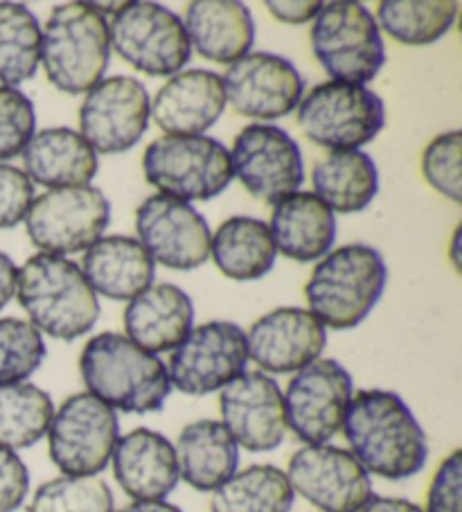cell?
Segmentation results:
<instances>
[{"label": "cell", "instance_id": "obj_23", "mask_svg": "<svg viewBox=\"0 0 462 512\" xmlns=\"http://www.w3.org/2000/svg\"><path fill=\"white\" fill-rule=\"evenodd\" d=\"M194 328V303L188 291L158 282L129 300L124 310V337L138 348L161 355L174 350Z\"/></svg>", "mask_w": 462, "mask_h": 512}, {"label": "cell", "instance_id": "obj_21", "mask_svg": "<svg viewBox=\"0 0 462 512\" xmlns=\"http://www.w3.org/2000/svg\"><path fill=\"white\" fill-rule=\"evenodd\" d=\"M226 109V93L221 75L212 70H181L167 79L154 102L149 118L167 136H203Z\"/></svg>", "mask_w": 462, "mask_h": 512}, {"label": "cell", "instance_id": "obj_37", "mask_svg": "<svg viewBox=\"0 0 462 512\" xmlns=\"http://www.w3.org/2000/svg\"><path fill=\"white\" fill-rule=\"evenodd\" d=\"M37 113L28 95L19 88L0 86V161L23 154L34 138Z\"/></svg>", "mask_w": 462, "mask_h": 512}, {"label": "cell", "instance_id": "obj_32", "mask_svg": "<svg viewBox=\"0 0 462 512\" xmlns=\"http://www.w3.org/2000/svg\"><path fill=\"white\" fill-rule=\"evenodd\" d=\"M55 404L37 384L0 386V447L28 449L48 434Z\"/></svg>", "mask_w": 462, "mask_h": 512}, {"label": "cell", "instance_id": "obj_28", "mask_svg": "<svg viewBox=\"0 0 462 512\" xmlns=\"http://www.w3.org/2000/svg\"><path fill=\"white\" fill-rule=\"evenodd\" d=\"M179 476L197 492H215L237 472L239 447L219 420L183 427L174 445Z\"/></svg>", "mask_w": 462, "mask_h": 512}, {"label": "cell", "instance_id": "obj_22", "mask_svg": "<svg viewBox=\"0 0 462 512\" xmlns=\"http://www.w3.org/2000/svg\"><path fill=\"white\" fill-rule=\"evenodd\" d=\"M111 465L115 481L133 501H165L181 481L170 438L147 427L118 438Z\"/></svg>", "mask_w": 462, "mask_h": 512}, {"label": "cell", "instance_id": "obj_5", "mask_svg": "<svg viewBox=\"0 0 462 512\" xmlns=\"http://www.w3.org/2000/svg\"><path fill=\"white\" fill-rule=\"evenodd\" d=\"M109 59V21L95 3H66L52 10L41 30V64L52 86L68 95L88 93L104 79Z\"/></svg>", "mask_w": 462, "mask_h": 512}, {"label": "cell", "instance_id": "obj_19", "mask_svg": "<svg viewBox=\"0 0 462 512\" xmlns=\"http://www.w3.org/2000/svg\"><path fill=\"white\" fill-rule=\"evenodd\" d=\"M221 425L237 447L262 454L273 452L287 436L282 388L271 375L246 373L219 391Z\"/></svg>", "mask_w": 462, "mask_h": 512}, {"label": "cell", "instance_id": "obj_26", "mask_svg": "<svg viewBox=\"0 0 462 512\" xmlns=\"http://www.w3.org/2000/svg\"><path fill=\"white\" fill-rule=\"evenodd\" d=\"M185 32L190 46L203 59L235 64L248 55L255 41L251 10L239 0H197L185 10Z\"/></svg>", "mask_w": 462, "mask_h": 512}, {"label": "cell", "instance_id": "obj_36", "mask_svg": "<svg viewBox=\"0 0 462 512\" xmlns=\"http://www.w3.org/2000/svg\"><path fill=\"white\" fill-rule=\"evenodd\" d=\"M46 341L30 321L0 319V386L23 384L46 359Z\"/></svg>", "mask_w": 462, "mask_h": 512}, {"label": "cell", "instance_id": "obj_42", "mask_svg": "<svg viewBox=\"0 0 462 512\" xmlns=\"http://www.w3.org/2000/svg\"><path fill=\"white\" fill-rule=\"evenodd\" d=\"M323 3L318 0H266V10H269L275 19L289 25H302L312 21L321 12Z\"/></svg>", "mask_w": 462, "mask_h": 512}, {"label": "cell", "instance_id": "obj_30", "mask_svg": "<svg viewBox=\"0 0 462 512\" xmlns=\"http://www.w3.org/2000/svg\"><path fill=\"white\" fill-rule=\"evenodd\" d=\"M210 253L217 269L237 282L264 278L278 258L269 226L255 217L226 219L212 235Z\"/></svg>", "mask_w": 462, "mask_h": 512}, {"label": "cell", "instance_id": "obj_10", "mask_svg": "<svg viewBox=\"0 0 462 512\" xmlns=\"http://www.w3.org/2000/svg\"><path fill=\"white\" fill-rule=\"evenodd\" d=\"M120 420L91 393H75L55 409L48 429L50 461L66 476H97L111 463Z\"/></svg>", "mask_w": 462, "mask_h": 512}, {"label": "cell", "instance_id": "obj_15", "mask_svg": "<svg viewBox=\"0 0 462 512\" xmlns=\"http://www.w3.org/2000/svg\"><path fill=\"white\" fill-rule=\"evenodd\" d=\"M284 474L293 494H300L321 512H359L375 497L372 476L343 447H300L289 458Z\"/></svg>", "mask_w": 462, "mask_h": 512}, {"label": "cell", "instance_id": "obj_31", "mask_svg": "<svg viewBox=\"0 0 462 512\" xmlns=\"http://www.w3.org/2000/svg\"><path fill=\"white\" fill-rule=\"evenodd\" d=\"M296 494L280 467L251 465L235 472L210 497V512H291Z\"/></svg>", "mask_w": 462, "mask_h": 512}, {"label": "cell", "instance_id": "obj_41", "mask_svg": "<svg viewBox=\"0 0 462 512\" xmlns=\"http://www.w3.org/2000/svg\"><path fill=\"white\" fill-rule=\"evenodd\" d=\"M30 492V470L12 449L0 447V512H14L23 506Z\"/></svg>", "mask_w": 462, "mask_h": 512}, {"label": "cell", "instance_id": "obj_33", "mask_svg": "<svg viewBox=\"0 0 462 512\" xmlns=\"http://www.w3.org/2000/svg\"><path fill=\"white\" fill-rule=\"evenodd\" d=\"M456 16L453 0H384L375 21L404 46H431L451 30Z\"/></svg>", "mask_w": 462, "mask_h": 512}, {"label": "cell", "instance_id": "obj_17", "mask_svg": "<svg viewBox=\"0 0 462 512\" xmlns=\"http://www.w3.org/2000/svg\"><path fill=\"white\" fill-rule=\"evenodd\" d=\"M138 242L154 264L192 271L210 258V226L188 201L154 194L136 210Z\"/></svg>", "mask_w": 462, "mask_h": 512}, {"label": "cell", "instance_id": "obj_44", "mask_svg": "<svg viewBox=\"0 0 462 512\" xmlns=\"http://www.w3.org/2000/svg\"><path fill=\"white\" fill-rule=\"evenodd\" d=\"M359 512H424V508L399 497H372Z\"/></svg>", "mask_w": 462, "mask_h": 512}, {"label": "cell", "instance_id": "obj_25", "mask_svg": "<svg viewBox=\"0 0 462 512\" xmlns=\"http://www.w3.org/2000/svg\"><path fill=\"white\" fill-rule=\"evenodd\" d=\"M79 269L95 294L111 300L136 298L156 278V264L145 246L127 235L100 237L86 249Z\"/></svg>", "mask_w": 462, "mask_h": 512}, {"label": "cell", "instance_id": "obj_38", "mask_svg": "<svg viewBox=\"0 0 462 512\" xmlns=\"http://www.w3.org/2000/svg\"><path fill=\"white\" fill-rule=\"evenodd\" d=\"M460 156H462V134L447 131L435 136L426 145L422 154V174L431 188L438 190L453 203L462 201L460 188Z\"/></svg>", "mask_w": 462, "mask_h": 512}, {"label": "cell", "instance_id": "obj_8", "mask_svg": "<svg viewBox=\"0 0 462 512\" xmlns=\"http://www.w3.org/2000/svg\"><path fill=\"white\" fill-rule=\"evenodd\" d=\"M296 118L302 134L312 143L345 152L377 138L386 125V107L370 88L332 79L302 97Z\"/></svg>", "mask_w": 462, "mask_h": 512}, {"label": "cell", "instance_id": "obj_45", "mask_svg": "<svg viewBox=\"0 0 462 512\" xmlns=\"http://www.w3.org/2000/svg\"><path fill=\"white\" fill-rule=\"evenodd\" d=\"M115 512H183L179 506L170 501H133Z\"/></svg>", "mask_w": 462, "mask_h": 512}, {"label": "cell", "instance_id": "obj_18", "mask_svg": "<svg viewBox=\"0 0 462 512\" xmlns=\"http://www.w3.org/2000/svg\"><path fill=\"white\" fill-rule=\"evenodd\" d=\"M224 82L226 102L239 116L275 120L298 109L305 79L289 59L273 52H248L230 64Z\"/></svg>", "mask_w": 462, "mask_h": 512}, {"label": "cell", "instance_id": "obj_35", "mask_svg": "<svg viewBox=\"0 0 462 512\" xmlns=\"http://www.w3.org/2000/svg\"><path fill=\"white\" fill-rule=\"evenodd\" d=\"M28 512H115V501L100 476L61 474L39 485Z\"/></svg>", "mask_w": 462, "mask_h": 512}, {"label": "cell", "instance_id": "obj_16", "mask_svg": "<svg viewBox=\"0 0 462 512\" xmlns=\"http://www.w3.org/2000/svg\"><path fill=\"white\" fill-rule=\"evenodd\" d=\"M149 104L147 88L136 77H106L79 107V134L95 154L129 152L149 127Z\"/></svg>", "mask_w": 462, "mask_h": 512}, {"label": "cell", "instance_id": "obj_46", "mask_svg": "<svg viewBox=\"0 0 462 512\" xmlns=\"http://www.w3.org/2000/svg\"><path fill=\"white\" fill-rule=\"evenodd\" d=\"M460 228H456V233H453L451 237V246H449V258H451V264L456 267V271L462 269V258H460Z\"/></svg>", "mask_w": 462, "mask_h": 512}, {"label": "cell", "instance_id": "obj_24", "mask_svg": "<svg viewBox=\"0 0 462 512\" xmlns=\"http://www.w3.org/2000/svg\"><path fill=\"white\" fill-rule=\"evenodd\" d=\"M275 251L300 264L325 258L336 242V215L314 192H293L271 215Z\"/></svg>", "mask_w": 462, "mask_h": 512}, {"label": "cell", "instance_id": "obj_1", "mask_svg": "<svg viewBox=\"0 0 462 512\" xmlns=\"http://www.w3.org/2000/svg\"><path fill=\"white\" fill-rule=\"evenodd\" d=\"M341 431L363 470L386 481L411 479L429 458L422 425L395 391L363 388L354 393Z\"/></svg>", "mask_w": 462, "mask_h": 512}, {"label": "cell", "instance_id": "obj_39", "mask_svg": "<svg viewBox=\"0 0 462 512\" xmlns=\"http://www.w3.org/2000/svg\"><path fill=\"white\" fill-rule=\"evenodd\" d=\"M34 201V183L14 165H0V231L19 226Z\"/></svg>", "mask_w": 462, "mask_h": 512}, {"label": "cell", "instance_id": "obj_40", "mask_svg": "<svg viewBox=\"0 0 462 512\" xmlns=\"http://www.w3.org/2000/svg\"><path fill=\"white\" fill-rule=\"evenodd\" d=\"M424 512H462V452L456 449L438 465L426 490Z\"/></svg>", "mask_w": 462, "mask_h": 512}, {"label": "cell", "instance_id": "obj_13", "mask_svg": "<svg viewBox=\"0 0 462 512\" xmlns=\"http://www.w3.org/2000/svg\"><path fill=\"white\" fill-rule=\"evenodd\" d=\"M246 332L237 323L210 321L172 350L167 377L183 395H210L246 373Z\"/></svg>", "mask_w": 462, "mask_h": 512}, {"label": "cell", "instance_id": "obj_9", "mask_svg": "<svg viewBox=\"0 0 462 512\" xmlns=\"http://www.w3.org/2000/svg\"><path fill=\"white\" fill-rule=\"evenodd\" d=\"M115 52L149 77H174L188 66L192 46L183 21L158 3H124L109 21Z\"/></svg>", "mask_w": 462, "mask_h": 512}, {"label": "cell", "instance_id": "obj_4", "mask_svg": "<svg viewBox=\"0 0 462 512\" xmlns=\"http://www.w3.org/2000/svg\"><path fill=\"white\" fill-rule=\"evenodd\" d=\"M388 267L368 244L341 246L316 264L305 298L323 328L352 330L368 319L384 296Z\"/></svg>", "mask_w": 462, "mask_h": 512}, {"label": "cell", "instance_id": "obj_43", "mask_svg": "<svg viewBox=\"0 0 462 512\" xmlns=\"http://www.w3.org/2000/svg\"><path fill=\"white\" fill-rule=\"evenodd\" d=\"M16 264L10 255L0 251V310L10 303L16 294Z\"/></svg>", "mask_w": 462, "mask_h": 512}, {"label": "cell", "instance_id": "obj_11", "mask_svg": "<svg viewBox=\"0 0 462 512\" xmlns=\"http://www.w3.org/2000/svg\"><path fill=\"white\" fill-rule=\"evenodd\" d=\"M111 222V203L93 185L43 192L32 201L25 231L32 244L48 255H73L93 246Z\"/></svg>", "mask_w": 462, "mask_h": 512}, {"label": "cell", "instance_id": "obj_20", "mask_svg": "<svg viewBox=\"0 0 462 512\" xmlns=\"http://www.w3.org/2000/svg\"><path fill=\"white\" fill-rule=\"evenodd\" d=\"M327 332L312 312L300 307H280L257 319L246 334L248 361L260 373L287 375L321 359Z\"/></svg>", "mask_w": 462, "mask_h": 512}, {"label": "cell", "instance_id": "obj_27", "mask_svg": "<svg viewBox=\"0 0 462 512\" xmlns=\"http://www.w3.org/2000/svg\"><path fill=\"white\" fill-rule=\"evenodd\" d=\"M25 174L50 190L84 188L97 174V154L79 131L43 129L23 149Z\"/></svg>", "mask_w": 462, "mask_h": 512}, {"label": "cell", "instance_id": "obj_2", "mask_svg": "<svg viewBox=\"0 0 462 512\" xmlns=\"http://www.w3.org/2000/svg\"><path fill=\"white\" fill-rule=\"evenodd\" d=\"M79 373L97 400L122 413L161 411L172 393L167 366L124 334L102 332L79 355Z\"/></svg>", "mask_w": 462, "mask_h": 512}, {"label": "cell", "instance_id": "obj_14", "mask_svg": "<svg viewBox=\"0 0 462 512\" xmlns=\"http://www.w3.org/2000/svg\"><path fill=\"white\" fill-rule=\"evenodd\" d=\"M230 167L246 192L269 206L298 192L305 181V165L296 140L284 129L264 122L239 131L230 152Z\"/></svg>", "mask_w": 462, "mask_h": 512}, {"label": "cell", "instance_id": "obj_12", "mask_svg": "<svg viewBox=\"0 0 462 512\" xmlns=\"http://www.w3.org/2000/svg\"><path fill=\"white\" fill-rule=\"evenodd\" d=\"M354 395L352 375L336 359H316L287 384V429L305 445H327L339 434Z\"/></svg>", "mask_w": 462, "mask_h": 512}, {"label": "cell", "instance_id": "obj_6", "mask_svg": "<svg viewBox=\"0 0 462 512\" xmlns=\"http://www.w3.org/2000/svg\"><path fill=\"white\" fill-rule=\"evenodd\" d=\"M142 172L165 197L210 201L233 183L230 152L217 138L165 136L142 154Z\"/></svg>", "mask_w": 462, "mask_h": 512}, {"label": "cell", "instance_id": "obj_34", "mask_svg": "<svg viewBox=\"0 0 462 512\" xmlns=\"http://www.w3.org/2000/svg\"><path fill=\"white\" fill-rule=\"evenodd\" d=\"M41 25L30 7L0 3V82L16 88L37 75Z\"/></svg>", "mask_w": 462, "mask_h": 512}, {"label": "cell", "instance_id": "obj_7", "mask_svg": "<svg viewBox=\"0 0 462 512\" xmlns=\"http://www.w3.org/2000/svg\"><path fill=\"white\" fill-rule=\"evenodd\" d=\"M312 48L334 82L363 86L386 64V46L375 16L352 0L321 7L312 28Z\"/></svg>", "mask_w": 462, "mask_h": 512}, {"label": "cell", "instance_id": "obj_3", "mask_svg": "<svg viewBox=\"0 0 462 512\" xmlns=\"http://www.w3.org/2000/svg\"><path fill=\"white\" fill-rule=\"evenodd\" d=\"M16 298L39 332L75 341L95 328L100 300L79 264L59 255L37 253L16 271Z\"/></svg>", "mask_w": 462, "mask_h": 512}, {"label": "cell", "instance_id": "obj_29", "mask_svg": "<svg viewBox=\"0 0 462 512\" xmlns=\"http://www.w3.org/2000/svg\"><path fill=\"white\" fill-rule=\"evenodd\" d=\"M312 183L316 197L332 213H361L379 192L377 165L361 149L330 152L321 163L314 165Z\"/></svg>", "mask_w": 462, "mask_h": 512}]
</instances>
